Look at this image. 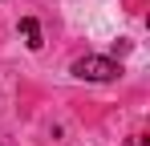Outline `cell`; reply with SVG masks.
I'll list each match as a JSON object with an SVG mask.
<instances>
[{
    "instance_id": "6da1fadb",
    "label": "cell",
    "mask_w": 150,
    "mask_h": 146,
    "mask_svg": "<svg viewBox=\"0 0 150 146\" xmlns=\"http://www.w3.org/2000/svg\"><path fill=\"white\" fill-rule=\"evenodd\" d=\"M118 61H110V57H98V53H85V57H77L73 61V77L81 81H114L118 77Z\"/></svg>"
},
{
    "instance_id": "7a4b0ae2",
    "label": "cell",
    "mask_w": 150,
    "mask_h": 146,
    "mask_svg": "<svg viewBox=\"0 0 150 146\" xmlns=\"http://www.w3.org/2000/svg\"><path fill=\"white\" fill-rule=\"evenodd\" d=\"M21 37H25V45L33 49V53H37V49L45 45V41H41V24L33 21V16H25V21H21Z\"/></svg>"
}]
</instances>
